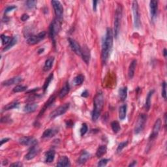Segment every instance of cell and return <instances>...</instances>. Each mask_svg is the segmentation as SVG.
<instances>
[{
	"label": "cell",
	"mask_w": 167,
	"mask_h": 167,
	"mask_svg": "<svg viewBox=\"0 0 167 167\" xmlns=\"http://www.w3.org/2000/svg\"><path fill=\"white\" fill-rule=\"evenodd\" d=\"M88 95H89V93H88V91L87 90L84 91V92L82 93V97H87Z\"/></svg>",
	"instance_id": "cell-46"
},
{
	"label": "cell",
	"mask_w": 167,
	"mask_h": 167,
	"mask_svg": "<svg viewBox=\"0 0 167 167\" xmlns=\"http://www.w3.org/2000/svg\"><path fill=\"white\" fill-rule=\"evenodd\" d=\"M69 109V103H66V104L60 106V107L57 108V109H55L54 111H52V112L51 113L50 115V118L54 119L58 116H62V115L64 114Z\"/></svg>",
	"instance_id": "cell-8"
},
{
	"label": "cell",
	"mask_w": 167,
	"mask_h": 167,
	"mask_svg": "<svg viewBox=\"0 0 167 167\" xmlns=\"http://www.w3.org/2000/svg\"><path fill=\"white\" fill-rule=\"evenodd\" d=\"M107 147L105 145L100 146L98 148L97 152H96V156H97L98 158H100V157L104 156L106 153H107Z\"/></svg>",
	"instance_id": "cell-26"
},
{
	"label": "cell",
	"mask_w": 167,
	"mask_h": 167,
	"mask_svg": "<svg viewBox=\"0 0 167 167\" xmlns=\"http://www.w3.org/2000/svg\"><path fill=\"white\" fill-rule=\"evenodd\" d=\"M89 158V153L87 152L86 151L82 152L80 156L79 157L78 159V163L80 164H84L88 161V159Z\"/></svg>",
	"instance_id": "cell-28"
},
{
	"label": "cell",
	"mask_w": 167,
	"mask_h": 167,
	"mask_svg": "<svg viewBox=\"0 0 167 167\" xmlns=\"http://www.w3.org/2000/svg\"><path fill=\"white\" fill-rule=\"evenodd\" d=\"M136 60H133L131 62L130 65H129V70H128V76L130 79H132L133 78L134 75H135V69L136 67Z\"/></svg>",
	"instance_id": "cell-17"
},
{
	"label": "cell",
	"mask_w": 167,
	"mask_h": 167,
	"mask_svg": "<svg viewBox=\"0 0 167 167\" xmlns=\"http://www.w3.org/2000/svg\"><path fill=\"white\" fill-rule=\"evenodd\" d=\"M1 39L2 41V44H3V45H5H5H7V44L10 43L12 40V39L10 37L6 36V35H1Z\"/></svg>",
	"instance_id": "cell-36"
},
{
	"label": "cell",
	"mask_w": 167,
	"mask_h": 167,
	"mask_svg": "<svg viewBox=\"0 0 167 167\" xmlns=\"http://www.w3.org/2000/svg\"><path fill=\"white\" fill-rule=\"evenodd\" d=\"M88 126H87V125L86 123H83L82 125V127L80 129V135L81 136H84L85 134L87 133V131H88Z\"/></svg>",
	"instance_id": "cell-39"
},
{
	"label": "cell",
	"mask_w": 167,
	"mask_h": 167,
	"mask_svg": "<svg viewBox=\"0 0 167 167\" xmlns=\"http://www.w3.org/2000/svg\"><path fill=\"white\" fill-rule=\"evenodd\" d=\"M20 144L24 146H34L37 144V140L34 138L30 136H24L19 139Z\"/></svg>",
	"instance_id": "cell-11"
},
{
	"label": "cell",
	"mask_w": 167,
	"mask_h": 167,
	"mask_svg": "<svg viewBox=\"0 0 167 167\" xmlns=\"http://www.w3.org/2000/svg\"><path fill=\"white\" fill-rule=\"evenodd\" d=\"M119 95L122 101L125 100L127 96V87H123V88L119 89Z\"/></svg>",
	"instance_id": "cell-29"
},
{
	"label": "cell",
	"mask_w": 167,
	"mask_h": 167,
	"mask_svg": "<svg viewBox=\"0 0 167 167\" xmlns=\"http://www.w3.org/2000/svg\"><path fill=\"white\" fill-rule=\"evenodd\" d=\"M11 166H18V167L22 166V164L21 163H20V162H16V163L11 164Z\"/></svg>",
	"instance_id": "cell-44"
},
{
	"label": "cell",
	"mask_w": 167,
	"mask_h": 167,
	"mask_svg": "<svg viewBox=\"0 0 167 167\" xmlns=\"http://www.w3.org/2000/svg\"><path fill=\"white\" fill-rule=\"evenodd\" d=\"M104 105V96L102 93H98L93 99V110L92 112V120L96 121L99 117Z\"/></svg>",
	"instance_id": "cell-2"
},
{
	"label": "cell",
	"mask_w": 167,
	"mask_h": 167,
	"mask_svg": "<svg viewBox=\"0 0 167 167\" xmlns=\"http://www.w3.org/2000/svg\"><path fill=\"white\" fill-rule=\"evenodd\" d=\"M128 144V141H125V142H121L120 144L118 145V146H117V153H119L122 151V150L124 148H125L127 146Z\"/></svg>",
	"instance_id": "cell-37"
},
{
	"label": "cell",
	"mask_w": 167,
	"mask_h": 167,
	"mask_svg": "<svg viewBox=\"0 0 167 167\" xmlns=\"http://www.w3.org/2000/svg\"><path fill=\"white\" fill-rule=\"evenodd\" d=\"M9 140V138H3V139H2V140H1V146L3 145L5 142H7Z\"/></svg>",
	"instance_id": "cell-47"
},
{
	"label": "cell",
	"mask_w": 167,
	"mask_h": 167,
	"mask_svg": "<svg viewBox=\"0 0 167 167\" xmlns=\"http://www.w3.org/2000/svg\"><path fill=\"white\" fill-rule=\"evenodd\" d=\"M51 3L54 9V13L56 16V18L61 21L62 19L63 13V8L62 3L59 1H54V0L52 1Z\"/></svg>",
	"instance_id": "cell-7"
},
{
	"label": "cell",
	"mask_w": 167,
	"mask_h": 167,
	"mask_svg": "<svg viewBox=\"0 0 167 167\" xmlns=\"http://www.w3.org/2000/svg\"><path fill=\"white\" fill-rule=\"evenodd\" d=\"M132 10L134 16V24L136 28H139L140 26V16L138 9V2L133 1L132 3Z\"/></svg>",
	"instance_id": "cell-6"
},
{
	"label": "cell",
	"mask_w": 167,
	"mask_h": 167,
	"mask_svg": "<svg viewBox=\"0 0 167 167\" xmlns=\"http://www.w3.org/2000/svg\"><path fill=\"white\" fill-rule=\"evenodd\" d=\"M23 80V79L22 77L20 76H16L14 77V78H12L7 80H5L2 82V85L5 86H9L11 85H13V84H18L20 83Z\"/></svg>",
	"instance_id": "cell-15"
},
{
	"label": "cell",
	"mask_w": 167,
	"mask_h": 167,
	"mask_svg": "<svg viewBox=\"0 0 167 167\" xmlns=\"http://www.w3.org/2000/svg\"><path fill=\"white\" fill-rule=\"evenodd\" d=\"M37 108H38V105L36 103H30V104L26 105L23 108V111L27 113H30L35 111Z\"/></svg>",
	"instance_id": "cell-23"
},
{
	"label": "cell",
	"mask_w": 167,
	"mask_h": 167,
	"mask_svg": "<svg viewBox=\"0 0 167 167\" xmlns=\"http://www.w3.org/2000/svg\"><path fill=\"white\" fill-rule=\"evenodd\" d=\"M154 93V90H151V91H150V92L148 93V95L146 97V103H145V109L146 110H147V111H148V110L150 109V107H151V99H152V97Z\"/></svg>",
	"instance_id": "cell-25"
},
{
	"label": "cell",
	"mask_w": 167,
	"mask_h": 167,
	"mask_svg": "<svg viewBox=\"0 0 167 167\" xmlns=\"http://www.w3.org/2000/svg\"><path fill=\"white\" fill-rule=\"evenodd\" d=\"M111 127H112V131H114V133H118L121 129L119 123L117 121H112V123H111Z\"/></svg>",
	"instance_id": "cell-32"
},
{
	"label": "cell",
	"mask_w": 167,
	"mask_h": 167,
	"mask_svg": "<svg viewBox=\"0 0 167 167\" xmlns=\"http://www.w3.org/2000/svg\"><path fill=\"white\" fill-rule=\"evenodd\" d=\"M84 80V76L82 74H78V76L75 77V78L74 80V83L76 86L80 85Z\"/></svg>",
	"instance_id": "cell-33"
},
{
	"label": "cell",
	"mask_w": 167,
	"mask_h": 167,
	"mask_svg": "<svg viewBox=\"0 0 167 167\" xmlns=\"http://www.w3.org/2000/svg\"><path fill=\"white\" fill-rule=\"evenodd\" d=\"M16 8V6H9L7 7L6 8L5 10V14H7L9 13V12H11L13 10V9H15Z\"/></svg>",
	"instance_id": "cell-42"
},
{
	"label": "cell",
	"mask_w": 167,
	"mask_h": 167,
	"mask_svg": "<svg viewBox=\"0 0 167 167\" xmlns=\"http://www.w3.org/2000/svg\"><path fill=\"white\" fill-rule=\"evenodd\" d=\"M113 44V34L111 28L108 27L102 44V52H101V60L103 63L106 64L109 60V55L111 51Z\"/></svg>",
	"instance_id": "cell-1"
},
{
	"label": "cell",
	"mask_w": 167,
	"mask_h": 167,
	"mask_svg": "<svg viewBox=\"0 0 167 167\" xmlns=\"http://www.w3.org/2000/svg\"><path fill=\"white\" fill-rule=\"evenodd\" d=\"M55 158V152L54 150H50L47 152L45 155V162L47 163H51Z\"/></svg>",
	"instance_id": "cell-22"
},
{
	"label": "cell",
	"mask_w": 167,
	"mask_h": 167,
	"mask_svg": "<svg viewBox=\"0 0 167 167\" xmlns=\"http://www.w3.org/2000/svg\"><path fill=\"white\" fill-rule=\"evenodd\" d=\"M58 166H70V161L67 156H62L59 159L57 163Z\"/></svg>",
	"instance_id": "cell-20"
},
{
	"label": "cell",
	"mask_w": 167,
	"mask_h": 167,
	"mask_svg": "<svg viewBox=\"0 0 167 167\" xmlns=\"http://www.w3.org/2000/svg\"><path fill=\"white\" fill-rule=\"evenodd\" d=\"M55 96L54 95H53V96H51V97H50V99H49L48 101H47V102L45 103V105H44V107H43V110H41V112H40L39 113V116H42V115L43 114V113L45 112V110L48 109V108L50 107V106H51V105H52V103H54V101H55Z\"/></svg>",
	"instance_id": "cell-24"
},
{
	"label": "cell",
	"mask_w": 167,
	"mask_h": 167,
	"mask_svg": "<svg viewBox=\"0 0 167 167\" xmlns=\"http://www.w3.org/2000/svg\"><path fill=\"white\" fill-rule=\"evenodd\" d=\"M27 88V86H22V85H18L14 88L13 91V92H15V93L22 92V91H24L26 90Z\"/></svg>",
	"instance_id": "cell-34"
},
{
	"label": "cell",
	"mask_w": 167,
	"mask_h": 167,
	"mask_svg": "<svg viewBox=\"0 0 167 167\" xmlns=\"http://www.w3.org/2000/svg\"><path fill=\"white\" fill-rule=\"evenodd\" d=\"M37 1H34V0H30V1H26V6L28 9H32L34 8L36 6Z\"/></svg>",
	"instance_id": "cell-38"
},
{
	"label": "cell",
	"mask_w": 167,
	"mask_h": 167,
	"mask_svg": "<svg viewBox=\"0 0 167 167\" xmlns=\"http://www.w3.org/2000/svg\"><path fill=\"white\" fill-rule=\"evenodd\" d=\"M147 120V115L144 114H141L138 116L137 121L135 124V133L138 134L140 133L144 128L146 122Z\"/></svg>",
	"instance_id": "cell-5"
},
{
	"label": "cell",
	"mask_w": 167,
	"mask_h": 167,
	"mask_svg": "<svg viewBox=\"0 0 167 167\" xmlns=\"http://www.w3.org/2000/svg\"><path fill=\"white\" fill-rule=\"evenodd\" d=\"M29 18H30L29 15H27V14H23V15H22V16H21V20L23 21V22H25V21L29 19Z\"/></svg>",
	"instance_id": "cell-43"
},
{
	"label": "cell",
	"mask_w": 167,
	"mask_h": 167,
	"mask_svg": "<svg viewBox=\"0 0 167 167\" xmlns=\"http://www.w3.org/2000/svg\"><path fill=\"white\" fill-rule=\"evenodd\" d=\"M44 48H41V49H39V50H38V54H42L44 52Z\"/></svg>",
	"instance_id": "cell-50"
},
{
	"label": "cell",
	"mask_w": 167,
	"mask_h": 167,
	"mask_svg": "<svg viewBox=\"0 0 167 167\" xmlns=\"http://www.w3.org/2000/svg\"><path fill=\"white\" fill-rule=\"evenodd\" d=\"M166 48H164V50H163V55L164 57H166Z\"/></svg>",
	"instance_id": "cell-51"
},
{
	"label": "cell",
	"mask_w": 167,
	"mask_h": 167,
	"mask_svg": "<svg viewBox=\"0 0 167 167\" xmlns=\"http://www.w3.org/2000/svg\"><path fill=\"white\" fill-rule=\"evenodd\" d=\"M16 42H17V39H16V37H13L10 43H9L7 45H6L5 46V48H3V51H7V50H8L9 49L12 48V47H13L16 43Z\"/></svg>",
	"instance_id": "cell-35"
},
{
	"label": "cell",
	"mask_w": 167,
	"mask_h": 167,
	"mask_svg": "<svg viewBox=\"0 0 167 167\" xmlns=\"http://www.w3.org/2000/svg\"><path fill=\"white\" fill-rule=\"evenodd\" d=\"M53 77H54V74L53 73H51L48 76V78H47L46 79V81H45V82H44V86H43V90H44V92H45V91H46V89H48V86H49V84H50L51 81L52 80Z\"/></svg>",
	"instance_id": "cell-31"
},
{
	"label": "cell",
	"mask_w": 167,
	"mask_h": 167,
	"mask_svg": "<svg viewBox=\"0 0 167 167\" xmlns=\"http://www.w3.org/2000/svg\"><path fill=\"white\" fill-rule=\"evenodd\" d=\"M69 43L70 47H71L72 50L74 51L75 54H76L77 55L80 56L81 55V49L82 48L80 46V44L77 43V41H75L74 39L69 38Z\"/></svg>",
	"instance_id": "cell-12"
},
{
	"label": "cell",
	"mask_w": 167,
	"mask_h": 167,
	"mask_svg": "<svg viewBox=\"0 0 167 167\" xmlns=\"http://www.w3.org/2000/svg\"><path fill=\"white\" fill-rule=\"evenodd\" d=\"M58 133L57 130H54L53 129H48L44 131V133L42 135L43 138H49L54 136Z\"/></svg>",
	"instance_id": "cell-21"
},
{
	"label": "cell",
	"mask_w": 167,
	"mask_h": 167,
	"mask_svg": "<svg viewBox=\"0 0 167 167\" xmlns=\"http://www.w3.org/2000/svg\"><path fill=\"white\" fill-rule=\"evenodd\" d=\"M166 84L165 82H164L163 84V86H162V96H163L164 99H166Z\"/></svg>",
	"instance_id": "cell-40"
},
{
	"label": "cell",
	"mask_w": 167,
	"mask_h": 167,
	"mask_svg": "<svg viewBox=\"0 0 167 167\" xmlns=\"http://www.w3.org/2000/svg\"><path fill=\"white\" fill-rule=\"evenodd\" d=\"M39 152V148L35 144L34 146H33L32 148H31V150H30V152L27 153V154L25 155V159L27 160H32L34 158V157L38 154V153Z\"/></svg>",
	"instance_id": "cell-14"
},
{
	"label": "cell",
	"mask_w": 167,
	"mask_h": 167,
	"mask_svg": "<svg viewBox=\"0 0 167 167\" xmlns=\"http://www.w3.org/2000/svg\"><path fill=\"white\" fill-rule=\"evenodd\" d=\"M136 164V161H133L132 162V163L129 164V166H135Z\"/></svg>",
	"instance_id": "cell-49"
},
{
	"label": "cell",
	"mask_w": 167,
	"mask_h": 167,
	"mask_svg": "<svg viewBox=\"0 0 167 167\" xmlns=\"http://www.w3.org/2000/svg\"><path fill=\"white\" fill-rule=\"evenodd\" d=\"M60 22L61 21L58 20L57 18H56V19L53 20V22L51 23L50 25V28H49V35H50V37L54 42H55L54 39L56 35L58 34L59 31H60Z\"/></svg>",
	"instance_id": "cell-4"
},
{
	"label": "cell",
	"mask_w": 167,
	"mask_h": 167,
	"mask_svg": "<svg viewBox=\"0 0 167 167\" xmlns=\"http://www.w3.org/2000/svg\"><path fill=\"white\" fill-rule=\"evenodd\" d=\"M122 16V7L120 5L117 6L116 10L114 16V36L116 38H117L120 29V23Z\"/></svg>",
	"instance_id": "cell-3"
},
{
	"label": "cell",
	"mask_w": 167,
	"mask_h": 167,
	"mask_svg": "<svg viewBox=\"0 0 167 167\" xmlns=\"http://www.w3.org/2000/svg\"><path fill=\"white\" fill-rule=\"evenodd\" d=\"M109 161V159H101V161L99 162L98 163V166H105L107 164L108 162Z\"/></svg>",
	"instance_id": "cell-41"
},
{
	"label": "cell",
	"mask_w": 167,
	"mask_h": 167,
	"mask_svg": "<svg viewBox=\"0 0 167 167\" xmlns=\"http://www.w3.org/2000/svg\"><path fill=\"white\" fill-rule=\"evenodd\" d=\"M97 1H93V9L94 11H97Z\"/></svg>",
	"instance_id": "cell-45"
},
{
	"label": "cell",
	"mask_w": 167,
	"mask_h": 167,
	"mask_svg": "<svg viewBox=\"0 0 167 167\" xmlns=\"http://www.w3.org/2000/svg\"><path fill=\"white\" fill-rule=\"evenodd\" d=\"M18 105H19V103H18L17 101H13V102L9 103V104L5 106L3 110H9L14 109H15V108H17L18 107Z\"/></svg>",
	"instance_id": "cell-30"
},
{
	"label": "cell",
	"mask_w": 167,
	"mask_h": 167,
	"mask_svg": "<svg viewBox=\"0 0 167 167\" xmlns=\"http://www.w3.org/2000/svg\"><path fill=\"white\" fill-rule=\"evenodd\" d=\"M54 61V57L48 58L45 61V63H44V65L43 67V70L44 72H47L49 70L51 69V68L53 65Z\"/></svg>",
	"instance_id": "cell-19"
},
{
	"label": "cell",
	"mask_w": 167,
	"mask_h": 167,
	"mask_svg": "<svg viewBox=\"0 0 167 167\" xmlns=\"http://www.w3.org/2000/svg\"><path fill=\"white\" fill-rule=\"evenodd\" d=\"M81 56L84 62L87 64L89 63V60H90V51L87 46L84 45L83 48L81 49Z\"/></svg>",
	"instance_id": "cell-13"
},
{
	"label": "cell",
	"mask_w": 167,
	"mask_h": 167,
	"mask_svg": "<svg viewBox=\"0 0 167 167\" xmlns=\"http://www.w3.org/2000/svg\"><path fill=\"white\" fill-rule=\"evenodd\" d=\"M150 7L152 18L154 19V18H156L157 15V9H158V2L157 1H151L150 3Z\"/></svg>",
	"instance_id": "cell-16"
},
{
	"label": "cell",
	"mask_w": 167,
	"mask_h": 167,
	"mask_svg": "<svg viewBox=\"0 0 167 167\" xmlns=\"http://www.w3.org/2000/svg\"><path fill=\"white\" fill-rule=\"evenodd\" d=\"M70 91V86L69 82H66L64 86L61 89L60 93H59V97L60 99L64 98L68 93H69Z\"/></svg>",
	"instance_id": "cell-18"
},
{
	"label": "cell",
	"mask_w": 167,
	"mask_h": 167,
	"mask_svg": "<svg viewBox=\"0 0 167 167\" xmlns=\"http://www.w3.org/2000/svg\"><path fill=\"white\" fill-rule=\"evenodd\" d=\"M127 114V105H121L119 109V117L121 120H123L126 117Z\"/></svg>",
	"instance_id": "cell-27"
},
{
	"label": "cell",
	"mask_w": 167,
	"mask_h": 167,
	"mask_svg": "<svg viewBox=\"0 0 167 167\" xmlns=\"http://www.w3.org/2000/svg\"><path fill=\"white\" fill-rule=\"evenodd\" d=\"M161 119H157L156 123H155L154 127H153L152 133L151 135L150 136V140H154L157 138V136H158V134L159 133L160 129L161 127Z\"/></svg>",
	"instance_id": "cell-10"
},
{
	"label": "cell",
	"mask_w": 167,
	"mask_h": 167,
	"mask_svg": "<svg viewBox=\"0 0 167 167\" xmlns=\"http://www.w3.org/2000/svg\"><path fill=\"white\" fill-rule=\"evenodd\" d=\"M46 34L45 32H42L37 35H32L27 38V43L30 45H34V44L39 43L41 40H43L45 37Z\"/></svg>",
	"instance_id": "cell-9"
},
{
	"label": "cell",
	"mask_w": 167,
	"mask_h": 167,
	"mask_svg": "<svg viewBox=\"0 0 167 167\" xmlns=\"http://www.w3.org/2000/svg\"><path fill=\"white\" fill-rule=\"evenodd\" d=\"M67 127H72V125H73V123L71 121H69L67 123Z\"/></svg>",
	"instance_id": "cell-48"
}]
</instances>
